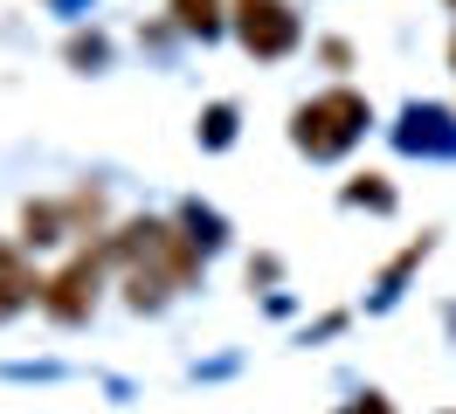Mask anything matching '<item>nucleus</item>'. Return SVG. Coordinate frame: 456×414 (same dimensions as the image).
<instances>
[{
	"label": "nucleus",
	"mask_w": 456,
	"mask_h": 414,
	"mask_svg": "<svg viewBox=\"0 0 456 414\" xmlns=\"http://www.w3.org/2000/svg\"><path fill=\"white\" fill-rule=\"evenodd\" d=\"M346 200H353V207H395V187H387L380 173H367L360 187H346Z\"/></svg>",
	"instance_id": "7"
},
{
	"label": "nucleus",
	"mask_w": 456,
	"mask_h": 414,
	"mask_svg": "<svg viewBox=\"0 0 456 414\" xmlns=\"http://www.w3.org/2000/svg\"><path fill=\"white\" fill-rule=\"evenodd\" d=\"M367 125H373V104L360 90H318L312 104L290 110V145L305 159H339L367 138Z\"/></svg>",
	"instance_id": "2"
},
{
	"label": "nucleus",
	"mask_w": 456,
	"mask_h": 414,
	"mask_svg": "<svg viewBox=\"0 0 456 414\" xmlns=\"http://www.w3.org/2000/svg\"><path fill=\"white\" fill-rule=\"evenodd\" d=\"M450 55H456V42H450Z\"/></svg>",
	"instance_id": "9"
},
{
	"label": "nucleus",
	"mask_w": 456,
	"mask_h": 414,
	"mask_svg": "<svg viewBox=\"0 0 456 414\" xmlns=\"http://www.w3.org/2000/svg\"><path fill=\"white\" fill-rule=\"evenodd\" d=\"M228 28L256 62H284L305 42V21H297L290 0H228Z\"/></svg>",
	"instance_id": "3"
},
{
	"label": "nucleus",
	"mask_w": 456,
	"mask_h": 414,
	"mask_svg": "<svg viewBox=\"0 0 456 414\" xmlns=\"http://www.w3.org/2000/svg\"><path fill=\"white\" fill-rule=\"evenodd\" d=\"M28 304H42V276L28 270L21 248H0V325H7L14 311H28Z\"/></svg>",
	"instance_id": "5"
},
{
	"label": "nucleus",
	"mask_w": 456,
	"mask_h": 414,
	"mask_svg": "<svg viewBox=\"0 0 456 414\" xmlns=\"http://www.w3.org/2000/svg\"><path fill=\"white\" fill-rule=\"evenodd\" d=\"M111 263H125V297L139 311H152L200 276V248L173 221H132V228L111 235Z\"/></svg>",
	"instance_id": "1"
},
{
	"label": "nucleus",
	"mask_w": 456,
	"mask_h": 414,
	"mask_svg": "<svg viewBox=\"0 0 456 414\" xmlns=\"http://www.w3.org/2000/svg\"><path fill=\"white\" fill-rule=\"evenodd\" d=\"M104 270H111V242L97 248H77L69 263H62L49 283H42V311L56 318V325H84L90 311H97V290H104Z\"/></svg>",
	"instance_id": "4"
},
{
	"label": "nucleus",
	"mask_w": 456,
	"mask_h": 414,
	"mask_svg": "<svg viewBox=\"0 0 456 414\" xmlns=\"http://www.w3.org/2000/svg\"><path fill=\"white\" fill-rule=\"evenodd\" d=\"M339 414H395V408H387L380 394H360V401H353V408H339Z\"/></svg>",
	"instance_id": "8"
},
{
	"label": "nucleus",
	"mask_w": 456,
	"mask_h": 414,
	"mask_svg": "<svg viewBox=\"0 0 456 414\" xmlns=\"http://www.w3.org/2000/svg\"><path fill=\"white\" fill-rule=\"evenodd\" d=\"M173 21L187 35H200V42H215L228 28V0H173Z\"/></svg>",
	"instance_id": "6"
}]
</instances>
